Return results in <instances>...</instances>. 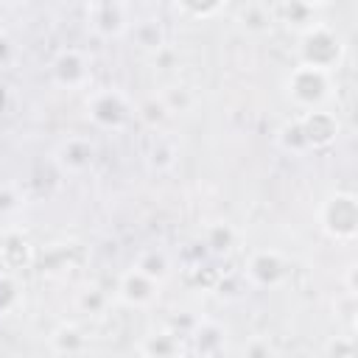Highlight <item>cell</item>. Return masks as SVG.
<instances>
[{"instance_id": "1", "label": "cell", "mask_w": 358, "mask_h": 358, "mask_svg": "<svg viewBox=\"0 0 358 358\" xmlns=\"http://www.w3.org/2000/svg\"><path fill=\"white\" fill-rule=\"evenodd\" d=\"M296 53H299V64L330 73L344 59V39L327 22H313L310 28H305L299 34Z\"/></svg>"}, {"instance_id": "2", "label": "cell", "mask_w": 358, "mask_h": 358, "mask_svg": "<svg viewBox=\"0 0 358 358\" xmlns=\"http://www.w3.org/2000/svg\"><path fill=\"white\" fill-rule=\"evenodd\" d=\"M87 117L103 131H123L134 120V103L115 87H101L87 95Z\"/></svg>"}, {"instance_id": "3", "label": "cell", "mask_w": 358, "mask_h": 358, "mask_svg": "<svg viewBox=\"0 0 358 358\" xmlns=\"http://www.w3.org/2000/svg\"><path fill=\"white\" fill-rule=\"evenodd\" d=\"M285 92L294 101V106L302 112L322 109V103L330 98V73L296 64L285 78Z\"/></svg>"}, {"instance_id": "4", "label": "cell", "mask_w": 358, "mask_h": 358, "mask_svg": "<svg viewBox=\"0 0 358 358\" xmlns=\"http://www.w3.org/2000/svg\"><path fill=\"white\" fill-rule=\"evenodd\" d=\"M322 229L333 238V241H344L350 243L358 232V201L352 193H333L327 196V201L322 204L319 213Z\"/></svg>"}, {"instance_id": "5", "label": "cell", "mask_w": 358, "mask_h": 358, "mask_svg": "<svg viewBox=\"0 0 358 358\" xmlns=\"http://www.w3.org/2000/svg\"><path fill=\"white\" fill-rule=\"evenodd\" d=\"M50 78L62 90H87L92 81V62L81 48H62L50 59Z\"/></svg>"}, {"instance_id": "6", "label": "cell", "mask_w": 358, "mask_h": 358, "mask_svg": "<svg viewBox=\"0 0 358 358\" xmlns=\"http://www.w3.org/2000/svg\"><path fill=\"white\" fill-rule=\"evenodd\" d=\"M87 25L101 39L126 36L131 28V8L117 0H101L87 6Z\"/></svg>"}, {"instance_id": "7", "label": "cell", "mask_w": 358, "mask_h": 358, "mask_svg": "<svg viewBox=\"0 0 358 358\" xmlns=\"http://www.w3.org/2000/svg\"><path fill=\"white\" fill-rule=\"evenodd\" d=\"M288 271H291V268H288V260H285L280 252H274V249H260V252L249 255L246 268H243L241 274H243V280H246L249 285H255V288H277V285L285 282Z\"/></svg>"}, {"instance_id": "8", "label": "cell", "mask_w": 358, "mask_h": 358, "mask_svg": "<svg viewBox=\"0 0 358 358\" xmlns=\"http://www.w3.org/2000/svg\"><path fill=\"white\" fill-rule=\"evenodd\" d=\"M95 157H98V148L90 137L84 134H70L64 137L59 145H56V165L62 173H70V176H81L87 173L92 165H95Z\"/></svg>"}, {"instance_id": "9", "label": "cell", "mask_w": 358, "mask_h": 358, "mask_svg": "<svg viewBox=\"0 0 358 358\" xmlns=\"http://www.w3.org/2000/svg\"><path fill=\"white\" fill-rule=\"evenodd\" d=\"M299 126H302V134L308 140V148L310 151H322V148H330L338 137V120L333 112H324V109H313V112H302L299 117Z\"/></svg>"}, {"instance_id": "10", "label": "cell", "mask_w": 358, "mask_h": 358, "mask_svg": "<svg viewBox=\"0 0 358 358\" xmlns=\"http://www.w3.org/2000/svg\"><path fill=\"white\" fill-rule=\"evenodd\" d=\"M143 157H145V165H148L151 171L165 173V171H171V168L176 165V159H179V143H176L173 134L157 129V131H151V134L145 137Z\"/></svg>"}, {"instance_id": "11", "label": "cell", "mask_w": 358, "mask_h": 358, "mask_svg": "<svg viewBox=\"0 0 358 358\" xmlns=\"http://www.w3.org/2000/svg\"><path fill=\"white\" fill-rule=\"evenodd\" d=\"M117 296L120 302L131 305V308H148L157 302L159 296V282L148 280L145 274H140L137 268H129L120 280H117Z\"/></svg>"}, {"instance_id": "12", "label": "cell", "mask_w": 358, "mask_h": 358, "mask_svg": "<svg viewBox=\"0 0 358 358\" xmlns=\"http://www.w3.org/2000/svg\"><path fill=\"white\" fill-rule=\"evenodd\" d=\"M190 350L196 352V358H221L224 350H227V330L213 319L193 322V327H190Z\"/></svg>"}, {"instance_id": "13", "label": "cell", "mask_w": 358, "mask_h": 358, "mask_svg": "<svg viewBox=\"0 0 358 358\" xmlns=\"http://www.w3.org/2000/svg\"><path fill=\"white\" fill-rule=\"evenodd\" d=\"M34 263V246L20 232H6L0 241V266L6 274H14L20 268H28Z\"/></svg>"}, {"instance_id": "14", "label": "cell", "mask_w": 358, "mask_h": 358, "mask_svg": "<svg viewBox=\"0 0 358 358\" xmlns=\"http://www.w3.org/2000/svg\"><path fill=\"white\" fill-rule=\"evenodd\" d=\"M129 36L131 42L145 50V53H162L165 50V42H168V34H165V25L154 17H143V20H131V28H129Z\"/></svg>"}, {"instance_id": "15", "label": "cell", "mask_w": 358, "mask_h": 358, "mask_svg": "<svg viewBox=\"0 0 358 358\" xmlns=\"http://www.w3.org/2000/svg\"><path fill=\"white\" fill-rule=\"evenodd\" d=\"M145 358H185V341L179 330H157L143 341Z\"/></svg>"}, {"instance_id": "16", "label": "cell", "mask_w": 358, "mask_h": 358, "mask_svg": "<svg viewBox=\"0 0 358 358\" xmlns=\"http://www.w3.org/2000/svg\"><path fill=\"white\" fill-rule=\"evenodd\" d=\"M316 3H299V0H291V3H280V6H271V14H274V22H285L288 28L294 25L299 34L305 28H310L316 20Z\"/></svg>"}, {"instance_id": "17", "label": "cell", "mask_w": 358, "mask_h": 358, "mask_svg": "<svg viewBox=\"0 0 358 358\" xmlns=\"http://www.w3.org/2000/svg\"><path fill=\"white\" fill-rule=\"evenodd\" d=\"M134 268H137L140 274H145L148 280H154V282H162V280H168V274H171L173 263H171V255H168L165 249H157V246H151V249H143V252L137 255V263H134Z\"/></svg>"}, {"instance_id": "18", "label": "cell", "mask_w": 358, "mask_h": 358, "mask_svg": "<svg viewBox=\"0 0 358 358\" xmlns=\"http://www.w3.org/2000/svg\"><path fill=\"white\" fill-rule=\"evenodd\" d=\"M238 22L249 31V34H266L274 22V14H271V6L266 3H246L238 8Z\"/></svg>"}, {"instance_id": "19", "label": "cell", "mask_w": 358, "mask_h": 358, "mask_svg": "<svg viewBox=\"0 0 358 358\" xmlns=\"http://www.w3.org/2000/svg\"><path fill=\"white\" fill-rule=\"evenodd\" d=\"M204 249H207V255H213V257H224V255H229L232 252V246H235V229L229 227V224H210L207 229H204Z\"/></svg>"}, {"instance_id": "20", "label": "cell", "mask_w": 358, "mask_h": 358, "mask_svg": "<svg viewBox=\"0 0 358 358\" xmlns=\"http://www.w3.org/2000/svg\"><path fill=\"white\" fill-rule=\"evenodd\" d=\"M50 344H53V350L62 352V355H78V352L87 347V336H84V330L76 327V324H59V327L53 330V336H50Z\"/></svg>"}, {"instance_id": "21", "label": "cell", "mask_w": 358, "mask_h": 358, "mask_svg": "<svg viewBox=\"0 0 358 358\" xmlns=\"http://www.w3.org/2000/svg\"><path fill=\"white\" fill-rule=\"evenodd\" d=\"M277 145H280L285 154H291V157H302V154L310 151V148H308V140H305V134H302L299 117H296V120H285V123L277 129Z\"/></svg>"}, {"instance_id": "22", "label": "cell", "mask_w": 358, "mask_h": 358, "mask_svg": "<svg viewBox=\"0 0 358 358\" xmlns=\"http://www.w3.org/2000/svg\"><path fill=\"white\" fill-rule=\"evenodd\" d=\"M134 115H137L151 131H157V129L168 120V109H165V103H162L159 98H148V101H143V103L134 109Z\"/></svg>"}, {"instance_id": "23", "label": "cell", "mask_w": 358, "mask_h": 358, "mask_svg": "<svg viewBox=\"0 0 358 358\" xmlns=\"http://www.w3.org/2000/svg\"><path fill=\"white\" fill-rule=\"evenodd\" d=\"M246 280H243V274H238V271H224V274H218V280H215V291H218V296H224V299H238L243 291H246Z\"/></svg>"}, {"instance_id": "24", "label": "cell", "mask_w": 358, "mask_h": 358, "mask_svg": "<svg viewBox=\"0 0 358 358\" xmlns=\"http://www.w3.org/2000/svg\"><path fill=\"white\" fill-rule=\"evenodd\" d=\"M173 8H176V14H185V17H190V20H210V17H215L218 11H224V3H173Z\"/></svg>"}, {"instance_id": "25", "label": "cell", "mask_w": 358, "mask_h": 358, "mask_svg": "<svg viewBox=\"0 0 358 358\" xmlns=\"http://www.w3.org/2000/svg\"><path fill=\"white\" fill-rule=\"evenodd\" d=\"M20 305V285L11 274H0V313H8Z\"/></svg>"}, {"instance_id": "26", "label": "cell", "mask_w": 358, "mask_h": 358, "mask_svg": "<svg viewBox=\"0 0 358 358\" xmlns=\"http://www.w3.org/2000/svg\"><path fill=\"white\" fill-rule=\"evenodd\" d=\"M159 101L165 103L168 115H171V112H176V109H179V112H187V109L193 106V92H190L187 87H171Z\"/></svg>"}, {"instance_id": "27", "label": "cell", "mask_w": 358, "mask_h": 358, "mask_svg": "<svg viewBox=\"0 0 358 358\" xmlns=\"http://www.w3.org/2000/svg\"><path fill=\"white\" fill-rule=\"evenodd\" d=\"M106 305H109V296H106L101 288H87V291H81V296H78V308H81L84 313H92V316L103 313Z\"/></svg>"}, {"instance_id": "28", "label": "cell", "mask_w": 358, "mask_h": 358, "mask_svg": "<svg viewBox=\"0 0 358 358\" xmlns=\"http://www.w3.org/2000/svg\"><path fill=\"white\" fill-rule=\"evenodd\" d=\"M20 207H22V193H20L14 185L3 182V185H0V215H11V213H17Z\"/></svg>"}, {"instance_id": "29", "label": "cell", "mask_w": 358, "mask_h": 358, "mask_svg": "<svg viewBox=\"0 0 358 358\" xmlns=\"http://www.w3.org/2000/svg\"><path fill=\"white\" fill-rule=\"evenodd\" d=\"M243 358H274V350L268 344V338H249L243 347Z\"/></svg>"}, {"instance_id": "30", "label": "cell", "mask_w": 358, "mask_h": 358, "mask_svg": "<svg viewBox=\"0 0 358 358\" xmlns=\"http://www.w3.org/2000/svg\"><path fill=\"white\" fill-rule=\"evenodd\" d=\"M17 62V45L8 34H0V70H8Z\"/></svg>"}, {"instance_id": "31", "label": "cell", "mask_w": 358, "mask_h": 358, "mask_svg": "<svg viewBox=\"0 0 358 358\" xmlns=\"http://www.w3.org/2000/svg\"><path fill=\"white\" fill-rule=\"evenodd\" d=\"M8 103H11V90H8V84L0 81V115H6Z\"/></svg>"}, {"instance_id": "32", "label": "cell", "mask_w": 358, "mask_h": 358, "mask_svg": "<svg viewBox=\"0 0 358 358\" xmlns=\"http://www.w3.org/2000/svg\"><path fill=\"white\" fill-rule=\"evenodd\" d=\"M355 271H358L355 263H350V266H347V294H350V296H355V291H358V288H355Z\"/></svg>"}]
</instances>
